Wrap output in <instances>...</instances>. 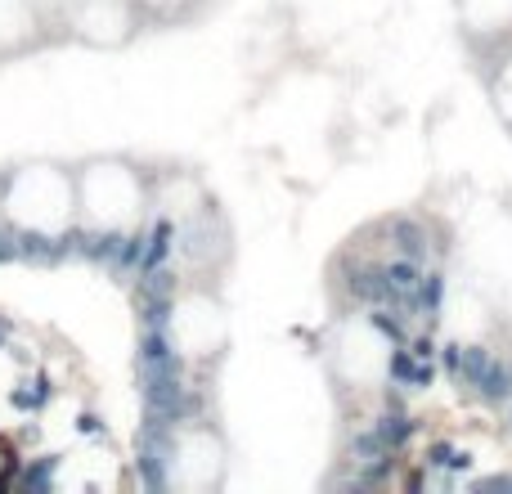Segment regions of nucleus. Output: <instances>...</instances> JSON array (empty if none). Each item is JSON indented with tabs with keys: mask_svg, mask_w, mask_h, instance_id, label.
I'll return each mask as SVG.
<instances>
[{
	"mask_svg": "<svg viewBox=\"0 0 512 494\" xmlns=\"http://www.w3.org/2000/svg\"><path fill=\"white\" fill-rule=\"evenodd\" d=\"M149 310L99 256H0V494L135 490L149 463Z\"/></svg>",
	"mask_w": 512,
	"mask_h": 494,
	"instance_id": "f257e3e1",
	"label": "nucleus"
},
{
	"mask_svg": "<svg viewBox=\"0 0 512 494\" xmlns=\"http://www.w3.org/2000/svg\"><path fill=\"white\" fill-rule=\"evenodd\" d=\"M459 387L486 409L512 405V360L486 342H463V378Z\"/></svg>",
	"mask_w": 512,
	"mask_h": 494,
	"instance_id": "f03ea898",
	"label": "nucleus"
},
{
	"mask_svg": "<svg viewBox=\"0 0 512 494\" xmlns=\"http://www.w3.org/2000/svg\"><path fill=\"white\" fill-rule=\"evenodd\" d=\"M441 301H445V270H423L414 297L405 301V315H418L427 328L441 319Z\"/></svg>",
	"mask_w": 512,
	"mask_h": 494,
	"instance_id": "7ed1b4c3",
	"label": "nucleus"
},
{
	"mask_svg": "<svg viewBox=\"0 0 512 494\" xmlns=\"http://www.w3.org/2000/svg\"><path fill=\"white\" fill-rule=\"evenodd\" d=\"M373 432H378V441L387 445L391 454H400V450H409V441H414L418 427L405 409H382V414L373 418Z\"/></svg>",
	"mask_w": 512,
	"mask_h": 494,
	"instance_id": "20e7f679",
	"label": "nucleus"
},
{
	"mask_svg": "<svg viewBox=\"0 0 512 494\" xmlns=\"http://www.w3.org/2000/svg\"><path fill=\"white\" fill-rule=\"evenodd\" d=\"M387 234H391V243H396L400 256L427 261V230L414 221V216H391V221H387Z\"/></svg>",
	"mask_w": 512,
	"mask_h": 494,
	"instance_id": "39448f33",
	"label": "nucleus"
},
{
	"mask_svg": "<svg viewBox=\"0 0 512 494\" xmlns=\"http://www.w3.org/2000/svg\"><path fill=\"white\" fill-rule=\"evenodd\" d=\"M472 468V454L459 450L454 441H436L427 450V472H468Z\"/></svg>",
	"mask_w": 512,
	"mask_h": 494,
	"instance_id": "423d86ee",
	"label": "nucleus"
},
{
	"mask_svg": "<svg viewBox=\"0 0 512 494\" xmlns=\"http://www.w3.org/2000/svg\"><path fill=\"white\" fill-rule=\"evenodd\" d=\"M436 364L450 373V382H459L463 378V342H441V351H436Z\"/></svg>",
	"mask_w": 512,
	"mask_h": 494,
	"instance_id": "0eeeda50",
	"label": "nucleus"
},
{
	"mask_svg": "<svg viewBox=\"0 0 512 494\" xmlns=\"http://www.w3.org/2000/svg\"><path fill=\"white\" fill-rule=\"evenodd\" d=\"M472 494H512V468L508 472H490V477L472 481Z\"/></svg>",
	"mask_w": 512,
	"mask_h": 494,
	"instance_id": "6e6552de",
	"label": "nucleus"
},
{
	"mask_svg": "<svg viewBox=\"0 0 512 494\" xmlns=\"http://www.w3.org/2000/svg\"><path fill=\"white\" fill-rule=\"evenodd\" d=\"M504 423H508V432H512V405L504 409Z\"/></svg>",
	"mask_w": 512,
	"mask_h": 494,
	"instance_id": "1a4fd4ad",
	"label": "nucleus"
}]
</instances>
